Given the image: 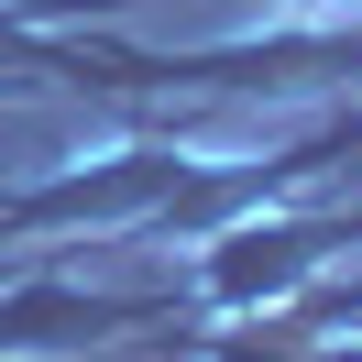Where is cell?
<instances>
[{"mask_svg":"<svg viewBox=\"0 0 362 362\" xmlns=\"http://www.w3.org/2000/svg\"><path fill=\"white\" fill-rule=\"evenodd\" d=\"M220 154L176 132H132L110 154H77V165H45L33 187H0V252H55V242H143L154 220H176L198 198V176Z\"/></svg>","mask_w":362,"mask_h":362,"instance_id":"6da1fadb","label":"cell"},{"mask_svg":"<svg viewBox=\"0 0 362 362\" xmlns=\"http://www.w3.org/2000/svg\"><path fill=\"white\" fill-rule=\"evenodd\" d=\"M11 264H23V252H0V274H11Z\"/></svg>","mask_w":362,"mask_h":362,"instance_id":"7a4b0ae2","label":"cell"},{"mask_svg":"<svg viewBox=\"0 0 362 362\" xmlns=\"http://www.w3.org/2000/svg\"><path fill=\"white\" fill-rule=\"evenodd\" d=\"M0 362H11V351H0Z\"/></svg>","mask_w":362,"mask_h":362,"instance_id":"3957f363","label":"cell"},{"mask_svg":"<svg viewBox=\"0 0 362 362\" xmlns=\"http://www.w3.org/2000/svg\"><path fill=\"white\" fill-rule=\"evenodd\" d=\"M351 99H362V88H351Z\"/></svg>","mask_w":362,"mask_h":362,"instance_id":"277c9868","label":"cell"}]
</instances>
